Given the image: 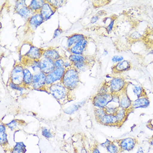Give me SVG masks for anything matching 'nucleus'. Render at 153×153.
I'll list each match as a JSON object with an SVG mask.
<instances>
[{
	"instance_id": "obj_1",
	"label": "nucleus",
	"mask_w": 153,
	"mask_h": 153,
	"mask_svg": "<svg viewBox=\"0 0 153 153\" xmlns=\"http://www.w3.org/2000/svg\"><path fill=\"white\" fill-rule=\"evenodd\" d=\"M79 73L73 67L66 69L61 82L70 91L74 90L79 86L80 82Z\"/></svg>"
},
{
	"instance_id": "obj_2",
	"label": "nucleus",
	"mask_w": 153,
	"mask_h": 153,
	"mask_svg": "<svg viewBox=\"0 0 153 153\" xmlns=\"http://www.w3.org/2000/svg\"><path fill=\"white\" fill-rule=\"evenodd\" d=\"M46 91L59 102L64 101L68 98L70 93L69 90L65 87L61 82L46 86Z\"/></svg>"
},
{
	"instance_id": "obj_3",
	"label": "nucleus",
	"mask_w": 153,
	"mask_h": 153,
	"mask_svg": "<svg viewBox=\"0 0 153 153\" xmlns=\"http://www.w3.org/2000/svg\"><path fill=\"white\" fill-rule=\"evenodd\" d=\"M111 94H119L126 89V82L123 77H114L109 82Z\"/></svg>"
},
{
	"instance_id": "obj_4",
	"label": "nucleus",
	"mask_w": 153,
	"mask_h": 153,
	"mask_svg": "<svg viewBox=\"0 0 153 153\" xmlns=\"http://www.w3.org/2000/svg\"><path fill=\"white\" fill-rule=\"evenodd\" d=\"M24 66L21 64H17L13 68L10 74V82L15 84L23 86Z\"/></svg>"
},
{
	"instance_id": "obj_5",
	"label": "nucleus",
	"mask_w": 153,
	"mask_h": 153,
	"mask_svg": "<svg viewBox=\"0 0 153 153\" xmlns=\"http://www.w3.org/2000/svg\"><path fill=\"white\" fill-rule=\"evenodd\" d=\"M111 98L112 94L110 93L97 94L92 99L93 105L95 108L104 109L110 103Z\"/></svg>"
},
{
	"instance_id": "obj_6",
	"label": "nucleus",
	"mask_w": 153,
	"mask_h": 153,
	"mask_svg": "<svg viewBox=\"0 0 153 153\" xmlns=\"http://www.w3.org/2000/svg\"><path fill=\"white\" fill-rule=\"evenodd\" d=\"M46 75L42 71L33 74L31 88L34 90H46Z\"/></svg>"
},
{
	"instance_id": "obj_7",
	"label": "nucleus",
	"mask_w": 153,
	"mask_h": 153,
	"mask_svg": "<svg viewBox=\"0 0 153 153\" xmlns=\"http://www.w3.org/2000/svg\"><path fill=\"white\" fill-rule=\"evenodd\" d=\"M15 11L18 15L27 20L32 16L33 13L30 10L25 1H16L15 5Z\"/></svg>"
},
{
	"instance_id": "obj_8",
	"label": "nucleus",
	"mask_w": 153,
	"mask_h": 153,
	"mask_svg": "<svg viewBox=\"0 0 153 153\" xmlns=\"http://www.w3.org/2000/svg\"><path fill=\"white\" fill-rule=\"evenodd\" d=\"M65 70L64 68H56L52 72L46 75V86L61 82Z\"/></svg>"
},
{
	"instance_id": "obj_9",
	"label": "nucleus",
	"mask_w": 153,
	"mask_h": 153,
	"mask_svg": "<svg viewBox=\"0 0 153 153\" xmlns=\"http://www.w3.org/2000/svg\"><path fill=\"white\" fill-rule=\"evenodd\" d=\"M44 19L40 12L34 13L27 20V26L29 30L33 31L36 30L44 22Z\"/></svg>"
},
{
	"instance_id": "obj_10",
	"label": "nucleus",
	"mask_w": 153,
	"mask_h": 153,
	"mask_svg": "<svg viewBox=\"0 0 153 153\" xmlns=\"http://www.w3.org/2000/svg\"><path fill=\"white\" fill-rule=\"evenodd\" d=\"M118 146L122 151L130 152L133 150L137 144V141L135 139L132 137H126L117 141Z\"/></svg>"
},
{
	"instance_id": "obj_11",
	"label": "nucleus",
	"mask_w": 153,
	"mask_h": 153,
	"mask_svg": "<svg viewBox=\"0 0 153 153\" xmlns=\"http://www.w3.org/2000/svg\"><path fill=\"white\" fill-rule=\"evenodd\" d=\"M40 61V71L48 75L49 73L52 72L53 70L56 69L54 64V61L48 59V57H42Z\"/></svg>"
},
{
	"instance_id": "obj_12",
	"label": "nucleus",
	"mask_w": 153,
	"mask_h": 153,
	"mask_svg": "<svg viewBox=\"0 0 153 153\" xmlns=\"http://www.w3.org/2000/svg\"><path fill=\"white\" fill-rule=\"evenodd\" d=\"M88 44V40L86 37L79 41L76 44L74 45L71 48H69L71 54L75 55H84L87 46Z\"/></svg>"
},
{
	"instance_id": "obj_13",
	"label": "nucleus",
	"mask_w": 153,
	"mask_h": 153,
	"mask_svg": "<svg viewBox=\"0 0 153 153\" xmlns=\"http://www.w3.org/2000/svg\"><path fill=\"white\" fill-rule=\"evenodd\" d=\"M44 50L31 45L28 52L25 55L24 58L32 60H40L43 57Z\"/></svg>"
},
{
	"instance_id": "obj_14",
	"label": "nucleus",
	"mask_w": 153,
	"mask_h": 153,
	"mask_svg": "<svg viewBox=\"0 0 153 153\" xmlns=\"http://www.w3.org/2000/svg\"><path fill=\"white\" fill-rule=\"evenodd\" d=\"M57 9L55 8L53 5L50 4L48 1H46L41 8L40 13L44 19L45 21L48 20L54 15Z\"/></svg>"
},
{
	"instance_id": "obj_15",
	"label": "nucleus",
	"mask_w": 153,
	"mask_h": 153,
	"mask_svg": "<svg viewBox=\"0 0 153 153\" xmlns=\"http://www.w3.org/2000/svg\"><path fill=\"white\" fill-rule=\"evenodd\" d=\"M120 97V108L125 110H131L132 101L131 100L126 90L119 93Z\"/></svg>"
},
{
	"instance_id": "obj_16",
	"label": "nucleus",
	"mask_w": 153,
	"mask_h": 153,
	"mask_svg": "<svg viewBox=\"0 0 153 153\" xmlns=\"http://www.w3.org/2000/svg\"><path fill=\"white\" fill-rule=\"evenodd\" d=\"M150 105V100L147 96L140 97L137 98V100L132 101V109H144L146 108Z\"/></svg>"
},
{
	"instance_id": "obj_17",
	"label": "nucleus",
	"mask_w": 153,
	"mask_h": 153,
	"mask_svg": "<svg viewBox=\"0 0 153 153\" xmlns=\"http://www.w3.org/2000/svg\"><path fill=\"white\" fill-rule=\"evenodd\" d=\"M131 68V63L128 60H123L120 62L117 63L113 66V72L115 73H121L128 71Z\"/></svg>"
},
{
	"instance_id": "obj_18",
	"label": "nucleus",
	"mask_w": 153,
	"mask_h": 153,
	"mask_svg": "<svg viewBox=\"0 0 153 153\" xmlns=\"http://www.w3.org/2000/svg\"><path fill=\"white\" fill-rule=\"evenodd\" d=\"M99 123L105 126H118V123L116 116L106 114L101 119Z\"/></svg>"
},
{
	"instance_id": "obj_19",
	"label": "nucleus",
	"mask_w": 153,
	"mask_h": 153,
	"mask_svg": "<svg viewBox=\"0 0 153 153\" xmlns=\"http://www.w3.org/2000/svg\"><path fill=\"white\" fill-rule=\"evenodd\" d=\"M25 60L24 66L30 69L33 74L40 71V66L39 60H32L24 58Z\"/></svg>"
},
{
	"instance_id": "obj_20",
	"label": "nucleus",
	"mask_w": 153,
	"mask_h": 153,
	"mask_svg": "<svg viewBox=\"0 0 153 153\" xmlns=\"http://www.w3.org/2000/svg\"><path fill=\"white\" fill-rule=\"evenodd\" d=\"M33 76V74L30 69L25 67L24 69V80H23V86L28 88L31 87L32 84V79Z\"/></svg>"
},
{
	"instance_id": "obj_21",
	"label": "nucleus",
	"mask_w": 153,
	"mask_h": 153,
	"mask_svg": "<svg viewBox=\"0 0 153 153\" xmlns=\"http://www.w3.org/2000/svg\"><path fill=\"white\" fill-rule=\"evenodd\" d=\"M43 57H48L53 61L56 60L57 59L62 57L59 52L55 48H50L46 50H44Z\"/></svg>"
},
{
	"instance_id": "obj_22",
	"label": "nucleus",
	"mask_w": 153,
	"mask_h": 153,
	"mask_svg": "<svg viewBox=\"0 0 153 153\" xmlns=\"http://www.w3.org/2000/svg\"><path fill=\"white\" fill-rule=\"evenodd\" d=\"M85 37H86L84 35L80 33H75L69 36L66 41L67 47L69 48H71L74 45L76 44L81 40L84 39Z\"/></svg>"
},
{
	"instance_id": "obj_23",
	"label": "nucleus",
	"mask_w": 153,
	"mask_h": 153,
	"mask_svg": "<svg viewBox=\"0 0 153 153\" xmlns=\"http://www.w3.org/2000/svg\"><path fill=\"white\" fill-rule=\"evenodd\" d=\"M130 111V110L122 109L121 108H120L117 110L115 116L117 117L118 126L122 125L126 121Z\"/></svg>"
},
{
	"instance_id": "obj_24",
	"label": "nucleus",
	"mask_w": 153,
	"mask_h": 153,
	"mask_svg": "<svg viewBox=\"0 0 153 153\" xmlns=\"http://www.w3.org/2000/svg\"><path fill=\"white\" fill-rule=\"evenodd\" d=\"M45 2L44 0H32L28 5V7L33 13L39 12Z\"/></svg>"
},
{
	"instance_id": "obj_25",
	"label": "nucleus",
	"mask_w": 153,
	"mask_h": 153,
	"mask_svg": "<svg viewBox=\"0 0 153 153\" xmlns=\"http://www.w3.org/2000/svg\"><path fill=\"white\" fill-rule=\"evenodd\" d=\"M85 102H86V100L82 101L77 104H75L74 105L70 106L68 108L65 110V113L68 114H72L73 113L76 112L78 110L80 109L82 106H84Z\"/></svg>"
},
{
	"instance_id": "obj_26",
	"label": "nucleus",
	"mask_w": 153,
	"mask_h": 153,
	"mask_svg": "<svg viewBox=\"0 0 153 153\" xmlns=\"http://www.w3.org/2000/svg\"><path fill=\"white\" fill-rule=\"evenodd\" d=\"M69 60L72 64L81 62H87L86 57L84 55H75L71 54L68 58Z\"/></svg>"
},
{
	"instance_id": "obj_27",
	"label": "nucleus",
	"mask_w": 153,
	"mask_h": 153,
	"mask_svg": "<svg viewBox=\"0 0 153 153\" xmlns=\"http://www.w3.org/2000/svg\"><path fill=\"white\" fill-rule=\"evenodd\" d=\"M73 67L76 69L79 73L84 72L89 69V63L88 62H81L73 64Z\"/></svg>"
},
{
	"instance_id": "obj_28",
	"label": "nucleus",
	"mask_w": 153,
	"mask_h": 153,
	"mask_svg": "<svg viewBox=\"0 0 153 153\" xmlns=\"http://www.w3.org/2000/svg\"><path fill=\"white\" fill-rule=\"evenodd\" d=\"M25 145L22 142L16 143V145L12 149L11 153H25L26 152Z\"/></svg>"
},
{
	"instance_id": "obj_29",
	"label": "nucleus",
	"mask_w": 153,
	"mask_h": 153,
	"mask_svg": "<svg viewBox=\"0 0 153 153\" xmlns=\"http://www.w3.org/2000/svg\"><path fill=\"white\" fill-rule=\"evenodd\" d=\"M133 93L135 95H136L137 98L140 97L146 96L145 94V91L140 86L135 85L133 88Z\"/></svg>"
},
{
	"instance_id": "obj_30",
	"label": "nucleus",
	"mask_w": 153,
	"mask_h": 153,
	"mask_svg": "<svg viewBox=\"0 0 153 153\" xmlns=\"http://www.w3.org/2000/svg\"><path fill=\"white\" fill-rule=\"evenodd\" d=\"M106 148L109 153H118L121 152L119 146L118 145H116L114 143H113V141Z\"/></svg>"
},
{
	"instance_id": "obj_31",
	"label": "nucleus",
	"mask_w": 153,
	"mask_h": 153,
	"mask_svg": "<svg viewBox=\"0 0 153 153\" xmlns=\"http://www.w3.org/2000/svg\"><path fill=\"white\" fill-rule=\"evenodd\" d=\"M95 117L97 121H100L101 119L106 114L105 110L102 108H95L94 110Z\"/></svg>"
},
{
	"instance_id": "obj_32",
	"label": "nucleus",
	"mask_w": 153,
	"mask_h": 153,
	"mask_svg": "<svg viewBox=\"0 0 153 153\" xmlns=\"http://www.w3.org/2000/svg\"><path fill=\"white\" fill-rule=\"evenodd\" d=\"M8 86L11 88V89L16 90L17 91H19L20 93H22L24 90H26L27 88L26 87H25L24 86H20V85H17L13 83H12L10 81Z\"/></svg>"
},
{
	"instance_id": "obj_33",
	"label": "nucleus",
	"mask_w": 153,
	"mask_h": 153,
	"mask_svg": "<svg viewBox=\"0 0 153 153\" xmlns=\"http://www.w3.org/2000/svg\"><path fill=\"white\" fill-rule=\"evenodd\" d=\"M143 38V36L139 32L137 31H135L133 32L129 36V39L132 42L140 40Z\"/></svg>"
},
{
	"instance_id": "obj_34",
	"label": "nucleus",
	"mask_w": 153,
	"mask_h": 153,
	"mask_svg": "<svg viewBox=\"0 0 153 153\" xmlns=\"http://www.w3.org/2000/svg\"><path fill=\"white\" fill-rule=\"evenodd\" d=\"M41 134L42 136H44L47 139H50L53 137V133L51 132V131L45 127L42 128L41 129Z\"/></svg>"
},
{
	"instance_id": "obj_35",
	"label": "nucleus",
	"mask_w": 153,
	"mask_h": 153,
	"mask_svg": "<svg viewBox=\"0 0 153 153\" xmlns=\"http://www.w3.org/2000/svg\"><path fill=\"white\" fill-rule=\"evenodd\" d=\"M109 93H110L109 84L105 83L102 85L98 90L97 94H106Z\"/></svg>"
},
{
	"instance_id": "obj_36",
	"label": "nucleus",
	"mask_w": 153,
	"mask_h": 153,
	"mask_svg": "<svg viewBox=\"0 0 153 153\" xmlns=\"http://www.w3.org/2000/svg\"><path fill=\"white\" fill-rule=\"evenodd\" d=\"M119 108H111V107H109V106H106V108H104V110H105V113L106 114L115 115L117 110H119Z\"/></svg>"
},
{
	"instance_id": "obj_37",
	"label": "nucleus",
	"mask_w": 153,
	"mask_h": 153,
	"mask_svg": "<svg viewBox=\"0 0 153 153\" xmlns=\"http://www.w3.org/2000/svg\"><path fill=\"white\" fill-rule=\"evenodd\" d=\"M7 134L6 133H1L0 135V144L1 145L4 146L7 145L8 144V140H7Z\"/></svg>"
},
{
	"instance_id": "obj_38",
	"label": "nucleus",
	"mask_w": 153,
	"mask_h": 153,
	"mask_svg": "<svg viewBox=\"0 0 153 153\" xmlns=\"http://www.w3.org/2000/svg\"><path fill=\"white\" fill-rule=\"evenodd\" d=\"M65 62V60L62 57H61V58L57 59L56 60L54 61V64H55V68H64Z\"/></svg>"
},
{
	"instance_id": "obj_39",
	"label": "nucleus",
	"mask_w": 153,
	"mask_h": 153,
	"mask_svg": "<svg viewBox=\"0 0 153 153\" xmlns=\"http://www.w3.org/2000/svg\"><path fill=\"white\" fill-rule=\"evenodd\" d=\"M50 4H52L53 6L57 9L59 7H61V4L64 3V1H48Z\"/></svg>"
},
{
	"instance_id": "obj_40",
	"label": "nucleus",
	"mask_w": 153,
	"mask_h": 153,
	"mask_svg": "<svg viewBox=\"0 0 153 153\" xmlns=\"http://www.w3.org/2000/svg\"><path fill=\"white\" fill-rule=\"evenodd\" d=\"M17 124H18L17 121L16 120H13L6 125L7 127H8V128H10L12 130H13L17 126Z\"/></svg>"
},
{
	"instance_id": "obj_41",
	"label": "nucleus",
	"mask_w": 153,
	"mask_h": 153,
	"mask_svg": "<svg viewBox=\"0 0 153 153\" xmlns=\"http://www.w3.org/2000/svg\"><path fill=\"white\" fill-rule=\"evenodd\" d=\"M111 60L113 61L114 63H119L121 61L124 60V57L122 56H119V55H115L112 57Z\"/></svg>"
},
{
	"instance_id": "obj_42",
	"label": "nucleus",
	"mask_w": 153,
	"mask_h": 153,
	"mask_svg": "<svg viewBox=\"0 0 153 153\" xmlns=\"http://www.w3.org/2000/svg\"><path fill=\"white\" fill-rule=\"evenodd\" d=\"M62 29L59 27L55 30L54 33H53V39H56L57 37L60 36L61 35L62 33Z\"/></svg>"
},
{
	"instance_id": "obj_43",
	"label": "nucleus",
	"mask_w": 153,
	"mask_h": 153,
	"mask_svg": "<svg viewBox=\"0 0 153 153\" xmlns=\"http://www.w3.org/2000/svg\"><path fill=\"white\" fill-rule=\"evenodd\" d=\"M114 22H115V20L114 19H112L109 25L107 26L106 27V31L108 33H110V32L112 31L113 30V27H114Z\"/></svg>"
},
{
	"instance_id": "obj_44",
	"label": "nucleus",
	"mask_w": 153,
	"mask_h": 153,
	"mask_svg": "<svg viewBox=\"0 0 153 153\" xmlns=\"http://www.w3.org/2000/svg\"><path fill=\"white\" fill-rule=\"evenodd\" d=\"M73 67V64L69 60H68L67 61H65V62L64 68L65 69H69L70 68H72Z\"/></svg>"
},
{
	"instance_id": "obj_45",
	"label": "nucleus",
	"mask_w": 153,
	"mask_h": 153,
	"mask_svg": "<svg viewBox=\"0 0 153 153\" xmlns=\"http://www.w3.org/2000/svg\"><path fill=\"white\" fill-rule=\"evenodd\" d=\"M99 16L97 15H94V16H93L91 18V19H90V23L91 24H95L97 22V21L99 20Z\"/></svg>"
},
{
	"instance_id": "obj_46",
	"label": "nucleus",
	"mask_w": 153,
	"mask_h": 153,
	"mask_svg": "<svg viewBox=\"0 0 153 153\" xmlns=\"http://www.w3.org/2000/svg\"><path fill=\"white\" fill-rule=\"evenodd\" d=\"M6 125H4V124L1 123L0 125V134L1 133H6Z\"/></svg>"
},
{
	"instance_id": "obj_47",
	"label": "nucleus",
	"mask_w": 153,
	"mask_h": 153,
	"mask_svg": "<svg viewBox=\"0 0 153 153\" xmlns=\"http://www.w3.org/2000/svg\"><path fill=\"white\" fill-rule=\"evenodd\" d=\"M111 143H112V141H110L109 139H106V141H105L104 143H101L100 145L102 147H103V148H106V147H107L108 145H110Z\"/></svg>"
},
{
	"instance_id": "obj_48",
	"label": "nucleus",
	"mask_w": 153,
	"mask_h": 153,
	"mask_svg": "<svg viewBox=\"0 0 153 153\" xmlns=\"http://www.w3.org/2000/svg\"><path fill=\"white\" fill-rule=\"evenodd\" d=\"M91 153H101V152L97 147H95V148L93 149Z\"/></svg>"
},
{
	"instance_id": "obj_49",
	"label": "nucleus",
	"mask_w": 153,
	"mask_h": 153,
	"mask_svg": "<svg viewBox=\"0 0 153 153\" xmlns=\"http://www.w3.org/2000/svg\"><path fill=\"white\" fill-rule=\"evenodd\" d=\"M104 11H100L99 12H97V15L99 16V17H100V16H102V15H104Z\"/></svg>"
},
{
	"instance_id": "obj_50",
	"label": "nucleus",
	"mask_w": 153,
	"mask_h": 153,
	"mask_svg": "<svg viewBox=\"0 0 153 153\" xmlns=\"http://www.w3.org/2000/svg\"><path fill=\"white\" fill-rule=\"evenodd\" d=\"M137 153H144L143 149L141 147L139 148V149L137 150Z\"/></svg>"
},
{
	"instance_id": "obj_51",
	"label": "nucleus",
	"mask_w": 153,
	"mask_h": 153,
	"mask_svg": "<svg viewBox=\"0 0 153 153\" xmlns=\"http://www.w3.org/2000/svg\"><path fill=\"white\" fill-rule=\"evenodd\" d=\"M108 51H107V50H104V53H103V55H104V56H106L108 54Z\"/></svg>"
},
{
	"instance_id": "obj_52",
	"label": "nucleus",
	"mask_w": 153,
	"mask_h": 153,
	"mask_svg": "<svg viewBox=\"0 0 153 153\" xmlns=\"http://www.w3.org/2000/svg\"><path fill=\"white\" fill-rule=\"evenodd\" d=\"M81 153H87V151L85 149H83L81 151Z\"/></svg>"
},
{
	"instance_id": "obj_53",
	"label": "nucleus",
	"mask_w": 153,
	"mask_h": 153,
	"mask_svg": "<svg viewBox=\"0 0 153 153\" xmlns=\"http://www.w3.org/2000/svg\"><path fill=\"white\" fill-rule=\"evenodd\" d=\"M152 45H153V42L152 43Z\"/></svg>"
},
{
	"instance_id": "obj_54",
	"label": "nucleus",
	"mask_w": 153,
	"mask_h": 153,
	"mask_svg": "<svg viewBox=\"0 0 153 153\" xmlns=\"http://www.w3.org/2000/svg\"><path fill=\"white\" fill-rule=\"evenodd\" d=\"M121 153V152H120V153Z\"/></svg>"
}]
</instances>
